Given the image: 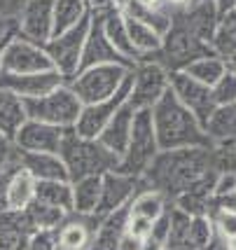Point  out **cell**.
I'll return each mask as SVG.
<instances>
[{
    "label": "cell",
    "mask_w": 236,
    "mask_h": 250,
    "mask_svg": "<svg viewBox=\"0 0 236 250\" xmlns=\"http://www.w3.org/2000/svg\"><path fill=\"white\" fill-rule=\"evenodd\" d=\"M227 68H229V70H234V73H236V56H232V59L227 61Z\"/></svg>",
    "instance_id": "cell-51"
},
{
    "label": "cell",
    "mask_w": 236,
    "mask_h": 250,
    "mask_svg": "<svg viewBox=\"0 0 236 250\" xmlns=\"http://www.w3.org/2000/svg\"><path fill=\"white\" fill-rule=\"evenodd\" d=\"M211 52L225 59V63L236 56V12H229L225 17H220L215 35L211 40Z\"/></svg>",
    "instance_id": "cell-33"
},
{
    "label": "cell",
    "mask_w": 236,
    "mask_h": 250,
    "mask_svg": "<svg viewBox=\"0 0 236 250\" xmlns=\"http://www.w3.org/2000/svg\"><path fill=\"white\" fill-rule=\"evenodd\" d=\"M21 168V162H19V150L14 147V143L0 133V173L5 171H17Z\"/></svg>",
    "instance_id": "cell-37"
},
{
    "label": "cell",
    "mask_w": 236,
    "mask_h": 250,
    "mask_svg": "<svg viewBox=\"0 0 236 250\" xmlns=\"http://www.w3.org/2000/svg\"><path fill=\"white\" fill-rule=\"evenodd\" d=\"M65 84L64 75L59 70H44V73H31V75H0V87L14 91L23 101L31 98H43L52 94L54 89Z\"/></svg>",
    "instance_id": "cell-17"
},
{
    "label": "cell",
    "mask_w": 236,
    "mask_h": 250,
    "mask_svg": "<svg viewBox=\"0 0 236 250\" xmlns=\"http://www.w3.org/2000/svg\"><path fill=\"white\" fill-rule=\"evenodd\" d=\"M171 7H187V5H192L194 0H166Z\"/></svg>",
    "instance_id": "cell-49"
},
{
    "label": "cell",
    "mask_w": 236,
    "mask_h": 250,
    "mask_svg": "<svg viewBox=\"0 0 236 250\" xmlns=\"http://www.w3.org/2000/svg\"><path fill=\"white\" fill-rule=\"evenodd\" d=\"M206 54H213L211 47L204 40H199L185 23L173 19L171 31L164 35V47L154 61L164 63L171 73H178V70H185V65H190Z\"/></svg>",
    "instance_id": "cell-9"
},
{
    "label": "cell",
    "mask_w": 236,
    "mask_h": 250,
    "mask_svg": "<svg viewBox=\"0 0 236 250\" xmlns=\"http://www.w3.org/2000/svg\"><path fill=\"white\" fill-rule=\"evenodd\" d=\"M213 227L217 231V236H222L225 241L236 236V213H225V210H213L211 213Z\"/></svg>",
    "instance_id": "cell-39"
},
{
    "label": "cell",
    "mask_w": 236,
    "mask_h": 250,
    "mask_svg": "<svg viewBox=\"0 0 236 250\" xmlns=\"http://www.w3.org/2000/svg\"><path fill=\"white\" fill-rule=\"evenodd\" d=\"M234 189H236V175L227 173V171H220V173H217V180H215L213 196H222V194H227V192H234Z\"/></svg>",
    "instance_id": "cell-40"
},
{
    "label": "cell",
    "mask_w": 236,
    "mask_h": 250,
    "mask_svg": "<svg viewBox=\"0 0 236 250\" xmlns=\"http://www.w3.org/2000/svg\"><path fill=\"white\" fill-rule=\"evenodd\" d=\"M26 213H28L33 227L38 231H56L65 222V218L70 215L61 208H54L49 204H43V201H33L31 206L26 208Z\"/></svg>",
    "instance_id": "cell-34"
},
{
    "label": "cell",
    "mask_w": 236,
    "mask_h": 250,
    "mask_svg": "<svg viewBox=\"0 0 236 250\" xmlns=\"http://www.w3.org/2000/svg\"><path fill=\"white\" fill-rule=\"evenodd\" d=\"M131 68L122 63H107V65H94L80 70L70 82H65L68 87L75 91V96L82 101V105H94L103 103L119 94L124 84L129 82Z\"/></svg>",
    "instance_id": "cell-4"
},
{
    "label": "cell",
    "mask_w": 236,
    "mask_h": 250,
    "mask_svg": "<svg viewBox=\"0 0 236 250\" xmlns=\"http://www.w3.org/2000/svg\"><path fill=\"white\" fill-rule=\"evenodd\" d=\"M213 145L211 147H187V150H166L152 162L145 173V185L157 189L169 201L187 192H208L213 194L217 180Z\"/></svg>",
    "instance_id": "cell-1"
},
{
    "label": "cell",
    "mask_w": 236,
    "mask_h": 250,
    "mask_svg": "<svg viewBox=\"0 0 236 250\" xmlns=\"http://www.w3.org/2000/svg\"><path fill=\"white\" fill-rule=\"evenodd\" d=\"M136 112L138 110L131 105L129 101L122 105V108L115 112V117L110 120L103 133L98 136V141L106 145L107 150L112 154H117L122 157L124 150H127V145H129V138H131V131H133V120H136Z\"/></svg>",
    "instance_id": "cell-21"
},
{
    "label": "cell",
    "mask_w": 236,
    "mask_h": 250,
    "mask_svg": "<svg viewBox=\"0 0 236 250\" xmlns=\"http://www.w3.org/2000/svg\"><path fill=\"white\" fill-rule=\"evenodd\" d=\"M52 68L54 65L44 52V47L14 35L2 52L0 75H31V73H44Z\"/></svg>",
    "instance_id": "cell-10"
},
{
    "label": "cell",
    "mask_w": 236,
    "mask_h": 250,
    "mask_svg": "<svg viewBox=\"0 0 236 250\" xmlns=\"http://www.w3.org/2000/svg\"><path fill=\"white\" fill-rule=\"evenodd\" d=\"M161 147L154 133V124H152V110H138L136 120H133V131H131L129 145L124 154L119 157L117 171L122 173L136 175V178H145L150 171L152 162L159 157Z\"/></svg>",
    "instance_id": "cell-5"
},
{
    "label": "cell",
    "mask_w": 236,
    "mask_h": 250,
    "mask_svg": "<svg viewBox=\"0 0 236 250\" xmlns=\"http://www.w3.org/2000/svg\"><path fill=\"white\" fill-rule=\"evenodd\" d=\"M101 189H103V175H91L73 183V213L96 218L101 206Z\"/></svg>",
    "instance_id": "cell-26"
},
{
    "label": "cell",
    "mask_w": 236,
    "mask_h": 250,
    "mask_svg": "<svg viewBox=\"0 0 236 250\" xmlns=\"http://www.w3.org/2000/svg\"><path fill=\"white\" fill-rule=\"evenodd\" d=\"M12 171H5L0 173V215L10 210V199H7V180H10Z\"/></svg>",
    "instance_id": "cell-43"
},
{
    "label": "cell",
    "mask_w": 236,
    "mask_h": 250,
    "mask_svg": "<svg viewBox=\"0 0 236 250\" xmlns=\"http://www.w3.org/2000/svg\"><path fill=\"white\" fill-rule=\"evenodd\" d=\"M190 222L192 218L187 213L171 206V231L166 239V250H196L190 236Z\"/></svg>",
    "instance_id": "cell-35"
},
{
    "label": "cell",
    "mask_w": 236,
    "mask_h": 250,
    "mask_svg": "<svg viewBox=\"0 0 236 250\" xmlns=\"http://www.w3.org/2000/svg\"><path fill=\"white\" fill-rule=\"evenodd\" d=\"M213 89V98L217 108H225V105H234L236 103V73L234 70H227L225 75L220 77V82Z\"/></svg>",
    "instance_id": "cell-36"
},
{
    "label": "cell",
    "mask_w": 236,
    "mask_h": 250,
    "mask_svg": "<svg viewBox=\"0 0 236 250\" xmlns=\"http://www.w3.org/2000/svg\"><path fill=\"white\" fill-rule=\"evenodd\" d=\"M145 187L143 178L136 175L122 173V171H110L103 175V189H101V206H98L96 218H106L110 213H117L122 208H129V204L133 201V196L138 194L140 189Z\"/></svg>",
    "instance_id": "cell-13"
},
{
    "label": "cell",
    "mask_w": 236,
    "mask_h": 250,
    "mask_svg": "<svg viewBox=\"0 0 236 250\" xmlns=\"http://www.w3.org/2000/svg\"><path fill=\"white\" fill-rule=\"evenodd\" d=\"M227 70H229V68H227L225 59H220L217 54H206V56H201V59L192 61L190 65H185L183 73L190 75L192 80H196V82L206 84V87H215Z\"/></svg>",
    "instance_id": "cell-31"
},
{
    "label": "cell",
    "mask_w": 236,
    "mask_h": 250,
    "mask_svg": "<svg viewBox=\"0 0 236 250\" xmlns=\"http://www.w3.org/2000/svg\"><path fill=\"white\" fill-rule=\"evenodd\" d=\"M19 162H21L23 171H28L38 183H44V180H70L64 159L54 152H21L19 150Z\"/></svg>",
    "instance_id": "cell-22"
},
{
    "label": "cell",
    "mask_w": 236,
    "mask_h": 250,
    "mask_svg": "<svg viewBox=\"0 0 236 250\" xmlns=\"http://www.w3.org/2000/svg\"><path fill=\"white\" fill-rule=\"evenodd\" d=\"M26 120H28V115H26L23 98L17 96L10 89L0 87V133L14 141V136L26 124Z\"/></svg>",
    "instance_id": "cell-25"
},
{
    "label": "cell",
    "mask_w": 236,
    "mask_h": 250,
    "mask_svg": "<svg viewBox=\"0 0 236 250\" xmlns=\"http://www.w3.org/2000/svg\"><path fill=\"white\" fill-rule=\"evenodd\" d=\"M140 250H166V241L157 239V236H148V239L140 243Z\"/></svg>",
    "instance_id": "cell-46"
},
{
    "label": "cell",
    "mask_w": 236,
    "mask_h": 250,
    "mask_svg": "<svg viewBox=\"0 0 236 250\" xmlns=\"http://www.w3.org/2000/svg\"><path fill=\"white\" fill-rule=\"evenodd\" d=\"M204 250H229V246H227V241L222 239V236L215 234V239L211 241V246H206Z\"/></svg>",
    "instance_id": "cell-48"
},
{
    "label": "cell",
    "mask_w": 236,
    "mask_h": 250,
    "mask_svg": "<svg viewBox=\"0 0 236 250\" xmlns=\"http://www.w3.org/2000/svg\"><path fill=\"white\" fill-rule=\"evenodd\" d=\"M171 91L196 120L201 122L204 126H208L211 117L217 110L213 98V89L192 80L190 75H185L183 70H178V73H171Z\"/></svg>",
    "instance_id": "cell-12"
},
{
    "label": "cell",
    "mask_w": 236,
    "mask_h": 250,
    "mask_svg": "<svg viewBox=\"0 0 236 250\" xmlns=\"http://www.w3.org/2000/svg\"><path fill=\"white\" fill-rule=\"evenodd\" d=\"M98 229V218L70 213L54 231V250H89Z\"/></svg>",
    "instance_id": "cell-18"
},
{
    "label": "cell",
    "mask_w": 236,
    "mask_h": 250,
    "mask_svg": "<svg viewBox=\"0 0 236 250\" xmlns=\"http://www.w3.org/2000/svg\"><path fill=\"white\" fill-rule=\"evenodd\" d=\"M171 201L166 196L152 189V187H143L138 194L133 196V201L129 204V215L131 218H140V220H150V222H157V220L169 210Z\"/></svg>",
    "instance_id": "cell-27"
},
{
    "label": "cell",
    "mask_w": 236,
    "mask_h": 250,
    "mask_svg": "<svg viewBox=\"0 0 236 250\" xmlns=\"http://www.w3.org/2000/svg\"><path fill=\"white\" fill-rule=\"evenodd\" d=\"M152 124H154V133H157L161 152L213 145L206 126L175 98L173 91H169L152 108Z\"/></svg>",
    "instance_id": "cell-2"
},
{
    "label": "cell",
    "mask_w": 236,
    "mask_h": 250,
    "mask_svg": "<svg viewBox=\"0 0 236 250\" xmlns=\"http://www.w3.org/2000/svg\"><path fill=\"white\" fill-rule=\"evenodd\" d=\"M171 91V70L159 61H140L131 68L129 103L136 110H152Z\"/></svg>",
    "instance_id": "cell-7"
},
{
    "label": "cell",
    "mask_w": 236,
    "mask_h": 250,
    "mask_svg": "<svg viewBox=\"0 0 236 250\" xmlns=\"http://www.w3.org/2000/svg\"><path fill=\"white\" fill-rule=\"evenodd\" d=\"M86 7L91 12H107V10H117L119 0H85Z\"/></svg>",
    "instance_id": "cell-45"
},
{
    "label": "cell",
    "mask_w": 236,
    "mask_h": 250,
    "mask_svg": "<svg viewBox=\"0 0 236 250\" xmlns=\"http://www.w3.org/2000/svg\"><path fill=\"white\" fill-rule=\"evenodd\" d=\"M26 250H54V231H40V234H35Z\"/></svg>",
    "instance_id": "cell-42"
},
{
    "label": "cell",
    "mask_w": 236,
    "mask_h": 250,
    "mask_svg": "<svg viewBox=\"0 0 236 250\" xmlns=\"http://www.w3.org/2000/svg\"><path fill=\"white\" fill-rule=\"evenodd\" d=\"M173 19L185 23L199 40H204L211 47V40H213L217 21H220V14L215 10L213 0H194L192 5H187V7H178Z\"/></svg>",
    "instance_id": "cell-19"
},
{
    "label": "cell",
    "mask_w": 236,
    "mask_h": 250,
    "mask_svg": "<svg viewBox=\"0 0 236 250\" xmlns=\"http://www.w3.org/2000/svg\"><path fill=\"white\" fill-rule=\"evenodd\" d=\"M35 201L61 208L65 213H73V183L70 180H44L35 187Z\"/></svg>",
    "instance_id": "cell-29"
},
{
    "label": "cell",
    "mask_w": 236,
    "mask_h": 250,
    "mask_svg": "<svg viewBox=\"0 0 236 250\" xmlns=\"http://www.w3.org/2000/svg\"><path fill=\"white\" fill-rule=\"evenodd\" d=\"M14 38V35H12ZM12 38H5V40H0V63H2V52H5V47H7V42H10Z\"/></svg>",
    "instance_id": "cell-50"
},
{
    "label": "cell",
    "mask_w": 236,
    "mask_h": 250,
    "mask_svg": "<svg viewBox=\"0 0 236 250\" xmlns=\"http://www.w3.org/2000/svg\"><path fill=\"white\" fill-rule=\"evenodd\" d=\"M208 136L213 145H225V143H236V103L217 108L215 115L208 122Z\"/></svg>",
    "instance_id": "cell-32"
},
{
    "label": "cell",
    "mask_w": 236,
    "mask_h": 250,
    "mask_svg": "<svg viewBox=\"0 0 236 250\" xmlns=\"http://www.w3.org/2000/svg\"><path fill=\"white\" fill-rule=\"evenodd\" d=\"M91 14L85 0H54V35L75 28Z\"/></svg>",
    "instance_id": "cell-30"
},
{
    "label": "cell",
    "mask_w": 236,
    "mask_h": 250,
    "mask_svg": "<svg viewBox=\"0 0 236 250\" xmlns=\"http://www.w3.org/2000/svg\"><path fill=\"white\" fill-rule=\"evenodd\" d=\"M17 35L33 44H44L54 38V0H26L17 14Z\"/></svg>",
    "instance_id": "cell-11"
},
{
    "label": "cell",
    "mask_w": 236,
    "mask_h": 250,
    "mask_svg": "<svg viewBox=\"0 0 236 250\" xmlns=\"http://www.w3.org/2000/svg\"><path fill=\"white\" fill-rule=\"evenodd\" d=\"M101 14H103V31H106L110 44L117 49V54L122 56V59H127L131 65L140 63L138 54H136V49H133V44H131L127 17L119 10H107V12H101Z\"/></svg>",
    "instance_id": "cell-24"
},
{
    "label": "cell",
    "mask_w": 236,
    "mask_h": 250,
    "mask_svg": "<svg viewBox=\"0 0 236 250\" xmlns=\"http://www.w3.org/2000/svg\"><path fill=\"white\" fill-rule=\"evenodd\" d=\"M215 164L217 171H227V173L236 175V143H225V145H213Z\"/></svg>",
    "instance_id": "cell-38"
},
{
    "label": "cell",
    "mask_w": 236,
    "mask_h": 250,
    "mask_svg": "<svg viewBox=\"0 0 236 250\" xmlns=\"http://www.w3.org/2000/svg\"><path fill=\"white\" fill-rule=\"evenodd\" d=\"M127 227H129V208H122L117 213H110L106 218H101L94 243L89 250H122Z\"/></svg>",
    "instance_id": "cell-23"
},
{
    "label": "cell",
    "mask_w": 236,
    "mask_h": 250,
    "mask_svg": "<svg viewBox=\"0 0 236 250\" xmlns=\"http://www.w3.org/2000/svg\"><path fill=\"white\" fill-rule=\"evenodd\" d=\"M138 2H145V5H157L159 0H138Z\"/></svg>",
    "instance_id": "cell-53"
},
{
    "label": "cell",
    "mask_w": 236,
    "mask_h": 250,
    "mask_svg": "<svg viewBox=\"0 0 236 250\" xmlns=\"http://www.w3.org/2000/svg\"><path fill=\"white\" fill-rule=\"evenodd\" d=\"M129 89H131V75L129 82L124 84V89L115 94L110 101H103V103H94V105H85L82 112H80V120L75 124V131L80 136H86V138H98L103 129H106L110 120L115 117L117 112L127 101H129Z\"/></svg>",
    "instance_id": "cell-14"
},
{
    "label": "cell",
    "mask_w": 236,
    "mask_h": 250,
    "mask_svg": "<svg viewBox=\"0 0 236 250\" xmlns=\"http://www.w3.org/2000/svg\"><path fill=\"white\" fill-rule=\"evenodd\" d=\"M213 5L220 17H225L229 12H236V0H213Z\"/></svg>",
    "instance_id": "cell-47"
},
{
    "label": "cell",
    "mask_w": 236,
    "mask_h": 250,
    "mask_svg": "<svg viewBox=\"0 0 236 250\" xmlns=\"http://www.w3.org/2000/svg\"><path fill=\"white\" fill-rule=\"evenodd\" d=\"M213 210H225V213H236V189L234 192H227L222 196H213V206H211V213Z\"/></svg>",
    "instance_id": "cell-41"
},
{
    "label": "cell",
    "mask_w": 236,
    "mask_h": 250,
    "mask_svg": "<svg viewBox=\"0 0 236 250\" xmlns=\"http://www.w3.org/2000/svg\"><path fill=\"white\" fill-rule=\"evenodd\" d=\"M89 26H91V14L86 17L85 21L77 23L75 28L54 35L52 40L44 44V52L49 56L54 70H59L65 82H70L80 73L82 54H85V42H86V35H89Z\"/></svg>",
    "instance_id": "cell-8"
},
{
    "label": "cell",
    "mask_w": 236,
    "mask_h": 250,
    "mask_svg": "<svg viewBox=\"0 0 236 250\" xmlns=\"http://www.w3.org/2000/svg\"><path fill=\"white\" fill-rule=\"evenodd\" d=\"M35 234L26 210H7L0 215V250H26Z\"/></svg>",
    "instance_id": "cell-20"
},
{
    "label": "cell",
    "mask_w": 236,
    "mask_h": 250,
    "mask_svg": "<svg viewBox=\"0 0 236 250\" xmlns=\"http://www.w3.org/2000/svg\"><path fill=\"white\" fill-rule=\"evenodd\" d=\"M227 246H229V250H236V236H234V239L227 241Z\"/></svg>",
    "instance_id": "cell-52"
},
{
    "label": "cell",
    "mask_w": 236,
    "mask_h": 250,
    "mask_svg": "<svg viewBox=\"0 0 236 250\" xmlns=\"http://www.w3.org/2000/svg\"><path fill=\"white\" fill-rule=\"evenodd\" d=\"M12 35H17V19L0 14V40L12 38Z\"/></svg>",
    "instance_id": "cell-44"
},
{
    "label": "cell",
    "mask_w": 236,
    "mask_h": 250,
    "mask_svg": "<svg viewBox=\"0 0 236 250\" xmlns=\"http://www.w3.org/2000/svg\"><path fill=\"white\" fill-rule=\"evenodd\" d=\"M35 187L38 180L28 171L17 168L10 173L7 180V199H10V210H26L35 201Z\"/></svg>",
    "instance_id": "cell-28"
},
{
    "label": "cell",
    "mask_w": 236,
    "mask_h": 250,
    "mask_svg": "<svg viewBox=\"0 0 236 250\" xmlns=\"http://www.w3.org/2000/svg\"><path fill=\"white\" fill-rule=\"evenodd\" d=\"M23 103H26L28 120L52 124L59 129H75L80 112L85 108L82 101L75 96V91L68 84H61L59 89H54L52 94H47L43 98H31Z\"/></svg>",
    "instance_id": "cell-6"
},
{
    "label": "cell",
    "mask_w": 236,
    "mask_h": 250,
    "mask_svg": "<svg viewBox=\"0 0 236 250\" xmlns=\"http://www.w3.org/2000/svg\"><path fill=\"white\" fill-rule=\"evenodd\" d=\"M68 129H59L52 124H43L35 120H26L19 133L14 136V147L21 152H54L59 154L61 143Z\"/></svg>",
    "instance_id": "cell-16"
},
{
    "label": "cell",
    "mask_w": 236,
    "mask_h": 250,
    "mask_svg": "<svg viewBox=\"0 0 236 250\" xmlns=\"http://www.w3.org/2000/svg\"><path fill=\"white\" fill-rule=\"evenodd\" d=\"M107 63H122V65H133L122 59L117 54V49L110 44L106 31H103V14L101 12H91V26H89V35H86L85 42V54H82V65L80 70L85 68H94V65H107Z\"/></svg>",
    "instance_id": "cell-15"
},
{
    "label": "cell",
    "mask_w": 236,
    "mask_h": 250,
    "mask_svg": "<svg viewBox=\"0 0 236 250\" xmlns=\"http://www.w3.org/2000/svg\"><path fill=\"white\" fill-rule=\"evenodd\" d=\"M59 157L64 159L70 183L91 175H106L119 166V157L110 152L98 138L80 136L75 129L65 131Z\"/></svg>",
    "instance_id": "cell-3"
}]
</instances>
